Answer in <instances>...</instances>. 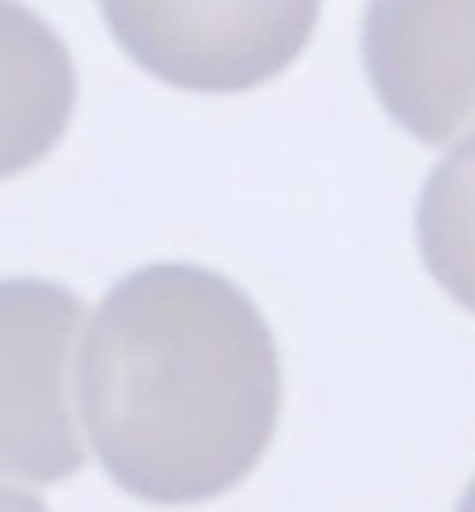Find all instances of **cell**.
Masks as SVG:
<instances>
[{
    "label": "cell",
    "mask_w": 475,
    "mask_h": 512,
    "mask_svg": "<svg viewBox=\"0 0 475 512\" xmlns=\"http://www.w3.org/2000/svg\"><path fill=\"white\" fill-rule=\"evenodd\" d=\"M280 350L233 280L187 261L112 284L80 345V415L112 485L159 508L229 494L280 424Z\"/></svg>",
    "instance_id": "obj_1"
},
{
    "label": "cell",
    "mask_w": 475,
    "mask_h": 512,
    "mask_svg": "<svg viewBox=\"0 0 475 512\" xmlns=\"http://www.w3.org/2000/svg\"><path fill=\"white\" fill-rule=\"evenodd\" d=\"M317 14L322 0H103L117 47L191 94H243L285 75Z\"/></svg>",
    "instance_id": "obj_2"
},
{
    "label": "cell",
    "mask_w": 475,
    "mask_h": 512,
    "mask_svg": "<svg viewBox=\"0 0 475 512\" xmlns=\"http://www.w3.org/2000/svg\"><path fill=\"white\" fill-rule=\"evenodd\" d=\"M84 303L56 280H0V475L56 485L84 466L70 350Z\"/></svg>",
    "instance_id": "obj_3"
},
{
    "label": "cell",
    "mask_w": 475,
    "mask_h": 512,
    "mask_svg": "<svg viewBox=\"0 0 475 512\" xmlns=\"http://www.w3.org/2000/svg\"><path fill=\"white\" fill-rule=\"evenodd\" d=\"M364 70L401 131L448 145L475 122V0H368Z\"/></svg>",
    "instance_id": "obj_4"
},
{
    "label": "cell",
    "mask_w": 475,
    "mask_h": 512,
    "mask_svg": "<svg viewBox=\"0 0 475 512\" xmlns=\"http://www.w3.org/2000/svg\"><path fill=\"white\" fill-rule=\"evenodd\" d=\"M75 117V66L47 19L0 0V182L61 145Z\"/></svg>",
    "instance_id": "obj_5"
},
{
    "label": "cell",
    "mask_w": 475,
    "mask_h": 512,
    "mask_svg": "<svg viewBox=\"0 0 475 512\" xmlns=\"http://www.w3.org/2000/svg\"><path fill=\"white\" fill-rule=\"evenodd\" d=\"M420 256L448 298L475 312V135L452 145L429 173L415 210Z\"/></svg>",
    "instance_id": "obj_6"
},
{
    "label": "cell",
    "mask_w": 475,
    "mask_h": 512,
    "mask_svg": "<svg viewBox=\"0 0 475 512\" xmlns=\"http://www.w3.org/2000/svg\"><path fill=\"white\" fill-rule=\"evenodd\" d=\"M0 512H47V503L28 489H14V485H0Z\"/></svg>",
    "instance_id": "obj_7"
},
{
    "label": "cell",
    "mask_w": 475,
    "mask_h": 512,
    "mask_svg": "<svg viewBox=\"0 0 475 512\" xmlns=\"http://www.w3.org/2000/svg\"><path fill=\"white\" fill-rule=\"evenodd\" d=\"M457 512H475V480L466 485V494H462V503H457Z\"/></svg>",
    "instance_id": "obj_8"
}]
</instances>
